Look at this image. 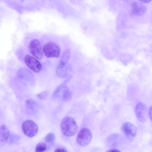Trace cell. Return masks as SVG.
Instances as JSON below:
<instances>
[{"instance_id":"cell-1","label":"cell","mask_w":152,"mask_h":152,"mask_svg":"<svg viewBox=\"0 0 152 152\" xmlns=\"http://www.w3.org/2000/svg\"><path fill=\"white\" fill-rule=\"evenodd\" d=\"M61 129L65 136L70 137L73 136L77 131V126L75 120L72 117L67 116L62 120Z\"/></svg>"},{"instance_id":"cell-2","label":"cell","mask_w":152,"mask_h":152,"mask_svg":"<svg viewBox=\"0 0 152 152\" xmlns=\"http://www.w3.org/2000/svg\"><path fill=\"white\" fill-rule=\"evenodd\" d=\"M45 55L48 58H58L60 56L61 49L59 46L53 42H49L43 46Z\"/></svg>"},{"instance_id":"cell-3","label":"cell","mask_w":152,"mask_h":152,"mask_svg":"<svg viewBox=\"0 0 152 152\" xmlns=\"http://www.w3.org/2000/svg\"><path fill=\"white\" fill-rule=\"evenodd\" d=\"M22 128L24 134L29 137L34 136L38 130L37 124L31 120H27L24 121L22 123Z\"/></svg>"},{"instance_id":"cell-4","label":"cell","mask_w":152,"mask_h":152,"mask_svg":"<svg viewBox=\"0 0 152 152\" xmlns=\"http://www.w3.org/2000/svg\"><path fill=\"white\" fill-rule=\"evenodd\" d=\"M92 138L91 131L88 128H84L79 132L77 137V141L78 145L84 146L89 144Z\"/></svg>"},{"instance_id":"cell-5","label":"cell","mask_w":152,"mask_h":152,"mask_svg":"<svg viewBox=\"0 0 152 152\" xmlns=\"http://www.w3.org/2000/svg\"><path fill=\"white\" fill-rule=\"evenodd\" d=\"M29 50L31 55L36 58L41 60L43 57V52L41 43L39 40L34 39L29 45Z\"/></svg>"},{"instance_id":"cell-6","label":"cell","mask_w":152,"mask_h":152,"mask_svg":"<svg viewBox=\"0 0 152 152\" xmlns=\"http://www.w3.org/2000/svg\"><path fill=\"white\" fill-rule=\"evenodd\" d=\"M24 61L26 65L35 73H39L42 69V65L40 62L36 58L29 54L25 56Z\"/></svg>"},{"instance_id":"cell-7","label":"cell","mask_w":152,"mask_h":152,"mask_svg":"<svg viewBox=\"0 0 152 152\" xmlns=\"http://www.w3.org/2000/svg\"><path fill=\"white\" fill-rule=\"evenodd\" d=\"M136 115L138 120L141 122L144 123L148 118V111L146 104L143 102H139L135 108Z\"/></svg>"},{"instance_id":"cell-8","label":"cell","mask_w":152,"mask_h":152,"mask_svg":"<svg viewBox=\"0 0 152 152\" xmlns=\"http://www.w3.org/2000/svg\"><path fill=\"white\" fill-rule=\"evenodd\" d=\"M131 10L132 13L137 16L144 15L147 10V7L142 3L136 1L131 4Z\"/></svg>"},{"instance_id":"cell-9","label":"cell","mask_w":152,"mask_h":152,"mask_svg":"<svg viewBox=\"0 0 152 152\" xmlns=\"http://www.w3.org/2000/svg\"><path fill=\"white\" fill-rule=\"evenodd\" d=\"M122 130L124 134L129 137H134L137 133V129L135 126L129 122H126L122 126Z\"/></svg>"},{"instance_id":"cell-10","label":"cell","mask_w":152,"mask_h":152,"mask_svg":"<svg viewBox=\"0 0 152 152\" xmlns=\"http://www.w3.org/2000/svg\"><path fill=\"white\" fill-rule=\"evenodd\" d=\"M67 65V64L58 63L56 69V72L59 77L64 78L67 76L68 69Z\"/></svg>"},{"instance_id":"cell-11","label":"cell","mask_w":152,"mask_h":152,"mask_svg":"<svg viewBox=\"0 0 152 152\" xmlns=\"http://www.w3.org/2000/svg\"><path fill=\"white\" fill-rule=\"evenodd\" d=\"M9 137L10 132L7 127L4 125L0 126V142H6Z\"/></svg>"},{"instance_id":"cell-12","label":"cell","mask_w":152,"mask_h":152,"mask_svg":"<svg viewBox=\"0 0 152 152\" xmlns=\"http://www.w3.org/2000/svg\"><path fill=\"white\" fill-rule=\"evenodd\" d=\"M70 56V50L66 49L64 50L61 56L59 63L66 64L69 59Z\"/></svg>"},{"instance_id":"cell-13","label":"cell","mask_w":152,"mask_h":152,"mask_svg":"<svg viewBox=\"0 0 152 152\" xmlns=\"http://www.w3.org/2000/svg\"><path fill=\"white\" fill-rule=\"evenodd\" d=\"M47 147L46 144L43 142L39 143L36 146L35 151L37 152H42L45 151Z\"/></svg>"},{"instance_id":"cell-14","label":"cell","mask_w":152,"mask_h":152,"mask_svg":"<svg viewBox=\"0 0 152 152\" xmlns=\"http://www.w3.org/2000/svg\"><path fill=\"white\" fill-rule=\"evenodd\" d=\"M55 135L53 133L50 132L48 134L45 138V141L49 143H52L55 140Z\"/></svg>"},{"instance_id":"cell-15","label":"cell","mask_w":152,"mask_h":152,"mask_svg":"<svg viewBox=\"0 0 152 152\" xmlns=\"http://www.w3.org/2000/svg\"><path fill=\"white\" fill-rule=\"evenodd\" d=\"M47 95L48 93L46 91H44L39 94L37 96L41 99H44L46 98Z\"/></svg>"},{"instance_id":"cell-16","label":"cell","mask_w":152,"mask_h":152,"mask_svg":"<svg viewBox=\"0 0 152 152\" xmlns=\"http://www.w3.org/2000/svg\"><path fill=\"white\" fill-rule=\"evenodd\" d=\"M55 152H67V151L64 148H59L56 149L55 151Z\"/></svg>"},{"instance_id":"cell-17","label":"cell","mask_w":152,"mask_h":152,"mask_svg":"<svg viewBox=\"0 0 152 152\" xmlns=\"http://www.w3.org/2000/svg\"><path fill=\"white\" fill-rule=\"evenodd\" d=\"M107 152H119V150L115 149H111L107 151Z\"/></svg>"},{"instance_id":"cell-18","label":"cell","mask_w":152,"mask_h":152,"mask_svg":"<svg viewBox=\"0 0 152 152\" xmlns=\"http://www.w3.org/2000/svg\"><path fill=\"white\" fill-rule=\"evenodd\" d=\"M138 1L144 3H148L151 1V0H138Z\"/></svg>"},{"instance_id":"cell-19","label":"cell","mask_w":152,"mask_h":152,"mask_svg":"<svg viewBox=\"0 0 152 152\" xmlns=\"http://www.w3.org/2000/svg\"><path fill=\"white\" fill-rule=\"evenodd\" d=\"M149 113L151 121V106L149 108Z\"/></svg>"}]
</instances>
